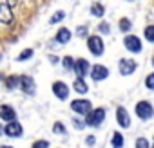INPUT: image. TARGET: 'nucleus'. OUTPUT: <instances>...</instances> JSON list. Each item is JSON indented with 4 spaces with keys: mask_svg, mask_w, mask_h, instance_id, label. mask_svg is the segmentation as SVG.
I'll list each match as a JSON object with an SVG mask.
<instances>
[{
    "mask_svg": "<svg viewBox=\"0 0 154 148\" xmlns=\"http://www.w3.org/2000/svg\"><path fill=\"white\" fill-rule=\"evenodd\" d=\"M85 40H87V47H89V51H91L93 56L98 58V56H102L105 52V43H103V40H102L100 34H91Z\"/></svg>",
    "mask_w": 154,
    "mask_h": 148,
    "instance_id": "nucleus-1",
    "label": "nucleus"
},
{
    "mask_svg": "<svg viewBox=\"0 0 154 148\" xmlns=\"http://www.w3.org/2000/svg\"><path fill=\"white\" fill-rule=\"evenodd\" d=\"M71 110L74 114H78V116H87L93 110V105H91L89 99H74L71 103Z\"/></svg>",
    "mask_w": 154,
    "mask_h": 148,
    "instance_id": "nucleus-2",
    "label": "nucleus"
},
{
    "mask_svg": "<svg viewBox=\"0 0 154 148\" xmlns=\"http://www.w3.org/2000/svg\"><path fill=\"white\" fill-rule=\"evenodd\" d=\"M105 119V108H96V110H91L87 116H85V123L91 125V126H100Z\"/></svg>",
    "mask_w": 154,
    "mask_h": 148,
    "instance_id": "nucleus-3",
    "label": "nucleus"
},
{
    "mask_svg": "<svg viewBox=\"0 0 154 148\" xmlns=\"http://www.w3.org/2000/svg\"><path fill=\"white\" fill-rule=\"evenodd\" d=\"M134 112H136V116L140 119H150L152 114H154V108H152V105L149 101H140V103H136Z\"/></svg>",
    "mask_w": 154,
    "mask_h": 148,
    "instance_id": "nucleus-4",
    "label": "nucleus"
},
{
    "mask_svg": "<svg viewBox=\"0 0 154 148\" xmlns=\"http://www.w3.org/2000/svg\"><path fill=\"white\" fill-rule=\"evenodd\" d=\"M136 67H138V63L134 60H131V58H120V61H118V70H120L122 76L132 74L136 70Z\"/></svg>",
    "mask_w": 154,
    "mask_h": 148,
    "instance_id": "nucleus-5",
    "label": "nucleus"
},
{
    "mask_svg": "<svg viewBox=\"0 0 154 148\" xmlns=\"http://www.w3.org/2000/svg\"><path fill=\"white\" fill-rule=\"evenodd\" d=\"M72 70L76 72V76H78V78H84V76H87V74L91 72V63L85 58H78V60H74Z\"/></svg>",
    "mask_w": 154,
    "mask_h": 148,
    "instance_id": "nucleus-6",
    "label": "nucleus"
},
{
    "mask_svg": "<svg viewBox=\"0 0 154 148\" xmlns=\"http://www.w3.org/2000/svg\"><path fill=\"white\" fill-rule=\"evenodd\" d=\"M123 47L127 49V51H131V52H141V42H140V38L138 36H134V34H127L125 38H123Z\"/></svg>",
    "mask_w": 154,
    "mask_h": 148,
    "instance_id": "nucleus-7",
    "label": "nucleus"
},
{
    "mask_svg": "<svg viewBox=\"0 0 154 148\" xmlns=\"http://www.w3.org/2000/svg\"><path fill=\"white\" fill-rule=\"evenodd\" d=\"M53 94L60 99V101H65L69 98V87L63 83V81H54L53 83Z\"/></svg>",
    "mask_w": 154,
    "mask_h": 148,
    "instance_id": "nucleus-8",
    "label": "nucleus"
},
{
    "mask_svg": "<svg viewBox=\"0 0 154 148\" xmlns=\"http://www.w3.org/2000/svg\"><path fill=\"white\" fill-rule=\"evenodd\" d=\"M91 78L94 80V81H102V80H105L107 76H109V69L105 67V65H94V67H91Z\"/></svg>",
    "mask_w": 154,
    "mask_h": 148,
    "instance_id": "nucleus-9",
    "label": "nucleus"
},
{
    "mask_svg": "<svg viewBox=\"0 0 154 148\" xmlns=\"http://www.w3.org/2000/svg\"><path fill=\"white\" fill-rule=\"evenodd\" d=\"M116 121H118V125H120L122 128L131 126V114L127 112L125 107H118V108H116Z\"/></svg>",
    "mask_w": 154,
    "mask_h": 148,
    "instance_id": "nucleus-10",
    "label": "nucleus"
},
{
    "mask_svg": "<svg viewBox=\"0 0 154 148\" xmlns=\"http://www.w3.org/2000/svg\"><path fill=\"white\" fill-rule=\"evenodd\" d=\"M4 134L8 137H20L22 135V125L15 119V121H9L6 126H4Z\"/></svg>",
    "mask_w": 154,
    "mask_h": 148,
    "instance_id": "nucleus-11",
    "label": "nucleus"
},
{
    "mask_svg": "<svg viewBox=\"0 0 154 148\" xmlns=\"http://www.w3.org/2000/svg\"><path fill=\"white\" fill-rule=\"evenodd\" d=\"M13 22V7L6 2H0V24H11Z\"/></svg>",
    "mask_w": 154,
    "mask_h": 148,
    "instance_id": "nucleus-12",
    "label": "nucleus"
},
{
    "mask_svg": "<svg viewBox=\"0 0 154 148\" xmlns=\"http://www.w3.org/2000/svg\"><path fill=\"white\" fill-rule=\"evenodd\" d=\"M20 89L26 92V94H35V80L31 76H27V74H24V76H20Z\"/></svg>",
    "mask_w": 154,
    "mask_h": 148,
    "instance_id": "nucleus-13",
    "label": "nucleus"
},
{
    "mask_svg": "<svg viewBox=\"0 0 154 148\" xmlns=\"http://www.w3.org/2000/svg\"><path fill=\"white\" fill-rule=\"evenodd\" d=\"M0 119H4V121H15L17 119V112L11 105H0Z\"/></svg>",
    "mask_w": 154,
    "mask_h": 148,
    "instance_id": "nucleus-14",
    "label": "nucleus"
},
{
    "mask_svg": "<svg viewBox=\"0 0 154 148\" xmlns=\"http://www.w3.org/2000/svg\"><path fill=\"white\" fill-rule=\"evenodd\" d=\"M71 36H72V33H71L67 27H60L58 33H56V42H60V43H67V42L71 40Z\"/></svg>",
    "mask_w": 154,
    "mask_h": 148,
    "instance_id": "nucleus-15",
    "label": "nucleus"
},
{
    "mask_svg": "<svg viewBox=\"0 0 154 148\" xmlns=\"http://www.w3.org/2000/svg\"><path fill=\"white\" fill-rule=\"evenodd\" d=\"M72 89L78 94H87V90H89V87H87V83H85L84 78H76L74 83H72Z\"/></svg>",
    "mask_w": 154,
    "mask_h": 148,
    "instance_id": "nucleus-16",
    "label": "nucleus"
},
{
    "mask_svg": "<svg viewBox=\"0 0 154 148\" xmlns=\"http://www.w3.org/2000/svg\"><path fill=\"white\" fill-rule=\"evenodd\" d=\"M91 15L96 16V18H102L105 15V7L100 2H94V4H91Z\"/></svg>",
    "mask_w": 154,
    "mask_h": 148,
    "instance_id": "nucleus-17",
    "label": "nucleus"
},
{
    "mask_svg": "<svg viewBox=\"0 0 154 148\" xmlns=\"http://www.w3.org/2000/svg\"><path fill=\"white\" fill-rule=\"evenodd\" d=\"M6 87H8L9 90L20 87V76H9V78H6Z\"/></svg>",
    "mask_w": 154,
    "mask_h": 148,
    "instance_id": "nucleus-18",
    "label": "nucleus"
},
{
    "mask_svg": "<svg viewBox=\"0 0 154 148\" xmlns=\"http://www.w3.org/2000/svg\"><path fill=\"white\" fill-rule=\"evenodd\" d=\"M118 27H120V31L122 33H129L131 31V27H132V22L129 20V18H120V22H118Z\"/></svg>",
    "mask_w": 154,
    "mask_h": 148,
    "instance_id": "nucleus-19",
    "label": "nucleus"
},
{
    "mask_svg": "<svg viewBox=\"0 0 154 148\" xmlns=\"http://www.w3.org/2000/svg\"><path fill=\"white\" fill-rule=\"evenodd\" d=\"M33 54H35V51H33V49H24V51L17 56V61H26V60H31V58H33Z\"/></svg>",
    "mask_w": 154,
    "mask_h": 148,
    "instance_id": "nucleus-20",
    "label": "nucleus"
},
{
    "mask_svg": "<svg viewBox=\"0 0 154 148\" xmlns=\"http://www.w3.org/2000/svg\"><path fill=\"white\" fill-rule=\"evenodd\" d=\"M123 146V135L120 132L112 134V148H122Z\"/></svg>",
    "mask_w": 154,
    "mask_h": 148,
    "instance_id": "nucleus-21",
    "label": "nucleus"
},
{
    "mask_svg": "<svg viewBox=\"0 0 154 148\" xmlns=\"http://www.w3.org/2000/svg\"><path fill=\"white\" fill-rule=\"evenodd\" d=\"M143 34H145V40H147V42L154 43V25H147V27L143 29Z\"/></svg>",
    "mask_w": 154,
    "mask_h": 148,
    "instance_id": "nucleus-22",
    "label": "nucleus"
},
{
    "mask_svg": "<svg viewBox=\"0 0 154 148\" xmlns=\"http://www.w3.org/2000/svg\"><path fill=\"white\" fill-rule=\"evenodd\" d=\"M65 18V13L63 11H58V13H54L53 16H51V20H49V24L51 25H54V24H58V22H62Z\"/></svg>",
    "mask_w": 154,
    "mask_h": 148,
    "instance_id": "nucleus-23",
    "label": "nucleus"
},
{
    "mask_svg": "<svg viewBox=\"0 0 154 148\" xmlns=\"http://www.w3.org/2000/svg\"><path fill=\"white\" fill-rule=\"evenodd\" d=\"M62 65H63L65 70H72V67H74V60H72V56H65L63 61H62Z\"/></svg>",
    "mask_w": 154,
    "mask_h": 148,
    "instance_id": "nucleus-24",
    "label": "nucleus"
},
{
    "mask_svg": "<svg viewBox=\"0 0 154 148\" xmlns=\"http://www.w3.org/2000/svg\"><path fill=\"white\" fill-rule=\"evenodd\" d=\"M98 33H100V34H109V33H111V25H109L107 22H100V25H98Z\"/></svg>",
    "mask_w": 154,
    "mask_h": 148,
    "instance_id": "nucleus-25",
    "label": "nucleus"
},
{
    "mask_svg": "<svg viewBox=\"0 0 154 148\" xmlns=\"http://www.w3.org/2000/svg\"><path fill=\"white\" fill-rule=\"evenodd\" d=\"M89 29H87V25H80L78 29H76V36H80V38H87L89 34Z\"/></svg>",
    "mask_w": 154,
    "mask_h": 148,
    "instance_id": "nucleus-26",
    "label": "nucleus"
},
{
    "mask_svg": "<svg viewBox=\"0 0 154 148\" xmlns=\"http://www.w3.org/2000/svg\"><path fill=\"white\" fill-rule=\"evenodd\" d=\"M145 85H147L149 90H154V72H150L149 76L145 78Z\"/></svg>",
    "mask_w": 154,
    "mask_h": 148,
    "instance_id": "nucleus-27",
    "label": "nucleus"
},
{
    "mask_svg": "<svg viewBox=\"0 0 154 148\" xmlns=\"http://www.w3.org/2000/svg\"><path fill=\"white\" fill-rule=\"evenodd\" d=\"M136 148H150V144L145 137H138L136 139Z\"/></svg>",
    "mask_w": 154,
    "mask_h": 148,
    "instance_id": "nucleus-28",
    "label": "nucleus"
},
{
    "mask_svg": "<svg viewBox=\"0 0 154 148\" xmlns=\"http://www.w3.org/2000/svg\"><path fill=\"white\" fill-rule=\"evenodd\" d=\"M53 132H54V134H65V126H63V123L56 121L54 126H53Z\"/></svg>",
    "mask_w": 154,
    "mask_h": 148,
    "instance_id": "nucleus-29",
    "label": "nucleus"
},
{
    "mask_svg": "<svg viewBox=\"0 0 154 148\" xmlns=\"http://www.w3.org/2000/svg\"><path fill=\"white\" fill-rule=\"evenodd\" d=\"M33 148H49V141H45V139L36 141V143L33 144Z\"/></svg>",
    "mask_w": 154,
    "mask_h": 148,
    "instance_id": "nucleus-30",
    "label": "nucleus"
},
{
    "mask_svg": "<svg viewBox=\"0 0 154 148\" xmlns=\"http://www.w3.org/2000/svg\"><path fill=\"white\" fill-rule=\"evenodd\" d=\"M94 141H96V137H94V135H89V137H87V139H85V143H87V144H89V146H93V144H96V143H94Z\"/></svg>",
    "mask_w": 154,
    "mask_h": 148,
    "instance_id": "nucleus-31",
    "label": "nucleus"
},
{
    "mask_svg": "<svg viewBox=\"0 0 154 148\" xmlns=\"http://www.w3.org/2000/svg\"><path fill=\"white\" fill-rule=\"evenodd\" d=\"M6 4H8L9 7H15V6L18 4V0H8V2H6Z\"/></svg>",
    "mask_w": 154,
    "mask_h": 148,
    "instance_id": "nucleus-32",
    "label": "nucleus"
},
{
    "mask_svg": "<svg viewBox=\"0 0 154 148\" xmlns=\"http://www.w3.org/2000/svg\"><path fill=\"white\" fill-rule=\"evenodd\" d=\"M49 60H51V63H58V60H56V56H51Z\"/></svg>",
    "mask_w": 154,
    "mask_h": 148,
    "instance_id": "nucleus-33",
    "label": "nucleus"
},
{
    "mask_svg": "<svg viewBox=\"0 0 154 148\" xmlns=\"http://www.w3.org/2000/svg\"><path fill=\"white\" fill-rule=\"evenodd\" d=\"M0 134H4V128H2V126H0Z\"/></svg>",
    "mask_w": 154,
    "mask_h": 148,
    "instance_id": "nucleus-34",
    "label": "nucleus"
},
{
    "mask_svg": "<svg viewBox=\"0 0 154 148\" xmlns=\"http://www.w3.org/2000/svg\"><path fill=\"white\" fill-rule=\"evenodd\" d=\"M2 148H11V146H2Z\"/></svg>",
    "mask_w": 154,
    "mask_h": 148,
    "instance_id": "nucleus-35",
    "label": "nucleus"
},
{
    "mask_svg": "<svg viewBox=\"0 0 154 148\" xmlns=\"http://www.w3.org/2000/svg\"><path fill=\"white\" fill-rule=\"evenodd\" d=\"M2 78H4V76H2V74H0V80H2Z\"/></svg>",
    "mask_w": 154,
    "mask_h": 148,
    "instance_id": "nucleus-36",
    "label": "nucleus"
},
{
    "mask_svg": "<svg viewBox=\"0 0 154 148\" xmlns=\"http://www.w3.org/2000/svg\"><path fill=\"white\" fill-rule=\"evenodd\" d=\"M152 67H154V60H152Z\"/></svg>",
    "mask_w": 154,
    "mask_h": 148,
    "instance_id": "nucleus-37",
    "label": "nucleus"
},
{
    "mask_svg": "<svg viewBox=\"0 0 154 148\" xmlns=\"http://www.w3.org/2000/svg\"><path fill=\"white\" fill-rule=\"evenodd\" d=\"M0 60H2V56H0Z\"/></svg>",
    "mask_w": 154,
    "mask_h": 148,
    "instance_id": "nucleus-38",
    "label": "nucleus"
}]
</instances>
